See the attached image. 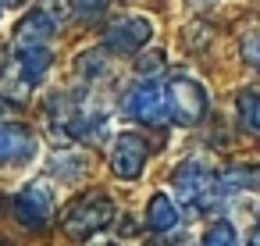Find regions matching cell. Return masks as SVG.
I'll return each mask as SVG.
<instances>
[{"label":"cell","instance_id":"6da1fadb","mask_svg":"<svg viewBox=\"0 0 260 246\" xmlns=\"http://www.w3.org/2000/svg\"><path fill=\"white\" fill-rule=\"evenodd\" d=\"M114 221V203L104 193H89L82 200L72 203V210H64V235L68 239H89L96 232H104Z\"/></svg>","mask_w":260,"mask_h":246},{"label":"cell","instance_id":"7a4b0ae2","mask_svg":"<svg viewBox=\"0 0 260 246\" xmlns=\"http://www.w3.org/2000/svg\"><path fill=\"white\" fill-rule=\"evenodd\" d=\"M125 114L132 121H143V125H164V118H171L168 89L157 82H143V86L128 89L125 93Z\"/></svg>","mask_w":260,"mask_h":246},{"label":"cell","instance_id":"3957f363","mask_svg":"<svg viewBox=\"0 0 260 246\" xmlns=\"http://www.w3.org/2000/svg\"><path fill=\"white\" fill-rule=\"evenodd\" d=\"M168 104H171V118L178 125H196L207 114V89L196 79L178 75L168 82Z\"/></svg>","mask_w":260,"mask_h":246},{"label":"cell","instance_id":"277c9868","mask_svg":"<svg viewBox=\"0 0 260 246\" xmlns=\"http://www.w3.org/2000/svg\"><path fill=\"white\" fill-rule=\"evenodd\" d=\"M11 210H15V218H18L25 228H43V225L50 221V214H54V189H50L43 178H36V182H29V186L11 200Z\"/></svg>","mask_w":260,"mask_h":246},{"label":"cell","instance_id":"5b68a950","mask_svg":"<svg viewBox=\"0 0 260 246\" xmlns=\"http://www.w3.org/2000/svg\"><path fill=\"white\" fill-rule=\"evenodd\" d=\"M146 164V143L132 132H121L111 146V171L118 178H136Z\"/></svg>","mask_w":260,"mask_h":246},{"label":"cell","instance_id":"8992f818","mask_svg":"<svg viewBox=\"0 0 260 246\" xmlns=\"http://www.w3.org/2000/svg\"><path fill=\"white\" fill-rule=\"evenodd\" d=\"M171 182H175V193H178L185 203H200V200L207 196V189L214 186V175H210V168H207L203 161H182V164L175 168Z\"/></svg>","mask_w":260,"mask_h":246},{"label":"cell","instance_id":"52a82bcc","mask_svg":"<svg viewBox=\"0 0 260 246\" xmlns=\"http://www.w3.org/2000/svg\"><path fill=\"white\" fill-rule=\"evenodd\" d=\"M150 22L146 18H121V22H114L107 33H104V47H111V50H118V54H136L146 40H150Z\"/></svg>","mask_w":260,"mask_h":246},{"label":"cell","instance_id":"ba28073f","mask_svg":"<svg viewBox=\"0 0 260 246\" xmlns=\"http://www.w3.org/2000/svg\"><path fill=\"white\" fill-rule=\"evenodd\" d=\"M36 136L22 125H0V164H22L32 161Z\"/></svg>","mask_w":260,"mask_h":246},{"label":"cell","instance_id":"9c48e42d","mask_svg":"<svg viewBox=\"0 0 260 246\" xmlns=\"http://www.w3.org/2000/svg\"><path fill=\"white\" fill-rule=\"evenodd\" d=\"M217 189L221 193H260V164H235L224 168L217 175Z\"/></svg>","mask_w":260,"mask_h":246},{"label":"cell","instance_id":"30bf717a","mask_svg":"<svg viewBox=\"0 0 260 246\" xmlns=\"http://www.w3.org/2000/svg\"><path fill=\"white\" fill-rule=\"evenodd\" d=\"M54 18H50V11H32L22 25H18V43L22 47H43L50 36H54Z\"/></svg>","mask_w":260,"mask_h":246},{"label":"cell","instance_id":"8fae6325","mask_svg":"<svg viewBox=\"0 0 260 246\" xmlns=\"http://www.w3.org/2000/svg\"><path fill=\"white\" fill-rule=\"evenodd\" d=\"M178 221H182V214H178V207H175V200L171 196H164V193H157L153 200H150V210H146V225L153 228V232H175L178 228Z\"/></svg>","mask_w":260,"mask_h":246},{"label":"cell","instance_id":"7c38bea8","mask_svg":"<svg viewBox=\"0 0 260 246\" xmlns=\"http://www.w3.org/2000/svg\"><path fill=\"white\" fill-rule=\"evenodd\" d=\"M235 107H239V125L253 136H260V93H253V89L242 93Z\"/></svg>","mask_w":260,"mask_h":246},{"label":"cell","instance_id":"4fadbf2b","mask_svg":"<svg viewBox=\"0 0 260 246\" xmlns=\"http://www.w3.org/2000/svg\"><path fill=\"white\" fill-rule=\"evenodd\" d=\"M200 246H239V232H235V225H232V221L217 218L214 225H207V232H203Z\"/></svg>","mask_w":260,"mask_h":246},{"label":"cell","instance_id":"5bb4252c","mask_svg":"<svg viewBox=\"0 0 260 246\" xmlns=\"http://www.w3.org/2000/svg\"><path fill=\"white\" fill-rule=\"evenodd\" d=\"M242 61L253 68V72H260V25H253L246 36H242Z\"/></svg>","mask_w":260,"mask_h":246},{"label":"cell","instance_id":"9a60e30c","mask_svg":"<svg viewBox=\"0 0 260 246\" xmlns=\"http://www.w3.org/2000/svg\"><path fill=\"white\" fill-rule=\"evenodd\" d=\"M68 8H72V15H75V18L89 22V18H96V15H104V11H107V0H68Z\"/></svg>","mask_w":260,"mask_h":246},{"label":"cell","instance_id":"2e32d148","mask_svg":"<svg viewBox=\"0 0 260 246\" xmlns=\"http://www.w3.org/2000/svg\"><path fill=\"white\" fill-rule=\"evenodd\" d=\"M75 68H79L82 75H93V79L107 72V65H104V57H100V50H93V54H82V57L75 61Z\"/></svg>","mask_w":260,"mask_h":246},{"label":"cell","instance_id":"e0dca14e","mask_svg":"<svg viewBox=\"0 0 260 246\" xmlns=\"http://www.w3.org/2000/svg\"><path fill=\"white\" fill-rule=\"evenodd\" d=\"M4 8H18V4H25V0H0Z\"/></svg>","mask_w":260,"mask_h":246},{"label":"cell","instance_id":"ac0fdd59","mask_svg":"<svg viewBox=\"0 0 260 246\" xmlns=\"http://www.w3.org/2000/svg\"><path fill=\"white\" fill-rule=\"evenodd\" d=\"M249 246H260V228L253 232V239H249Z\"/></svg>","mask_w":260,"mask_h":246},{"label":"cell","instance_id":"d6986e66","mask_svg":"<svg viewBox=\"0 0 260 246\" xmlns=\"http://www.w3.org/2000/svg\"><path fill=\"white\" fill-rule=\"evenodd\" d=\"M196 4H214V0H196Z\"/></svg>","mask_w":260,"mask_h":246},{"label":"cell","instance_id":"ffe728a7","mask_svg":"<svg viewBox=\"0 0 260 246\" xmlns=\"http://www.w3.org/2000/svg\"><path fill=\"white\" fill-rule=\"evenodd\" d=\"M150 246H164V242H150Z\"/></svg>","mask_w":260,"mask_h":246},{"label":"cell","instance_id":"44dd1931","mask_svg":"<svg viewBox=\"0 0 260 246\" xmlns=\"http://www.w3.org/2000/svg\"><path fill=\"white\" fill-rule=\"evenodd\" d=\"M0 246H4V242H0Z\"/></svg>","mask_w":260,"mask_h":246}]
</instances>
